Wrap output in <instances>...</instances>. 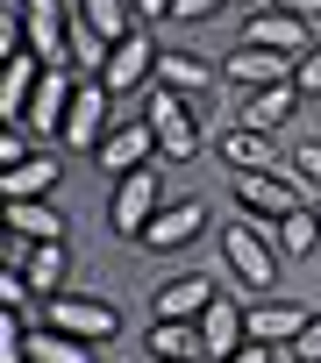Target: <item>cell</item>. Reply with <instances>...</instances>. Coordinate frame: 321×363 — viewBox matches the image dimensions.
Here are the masks:
<instances>
[{
  "label": "cell",
  "mask_w": 321,
  "mask_h": 363,
  "mask_svg": "<svg viewBox=\"0 0 321 363\" xmlns=\"http://www.w3.org/2000/svg\"><path fill=\"white\" fill-rule=\"evenodd\" d=\"M172 200H165V178H157L150 164L143 171H129V178H114V193H107V228L121 235V242H136L157 214H165Z\"/></svg>",
  "instance_id": "obj_3"
},
{
  "label": "cell",
  "mask_w": 321,
  "mask_h": 363,
  "mask_svg": "<svg viewBox=\"0 0 321 363\" xmlns=\"http://www.w3.org/2000/svg\"><path fill=\"white\" fill-rule=\"evenodd\" d=\"M43 72H50V65H43L36 50H15V57H8V72H0V121H8V128L29 121V100H36Z\"/></svg>",
  "instance_id": "obj_15"
},
{
  "label": "cell",
  "mask_w": 321,
  "mask_h": 363,
  "mask_svg": "<svg viewBox=\"0 0 321 363\" xmlns=\"http://www.w3.org/2000/svg\"><path fill=\"white\" fill-rule=\"evenodd\" d=\"M222 363H285V356H278V349H264V342H243V349H236V356H222Z\"/></svg>",
  "instance_id": "obj_32"
},
{
  "label": "cell",
  "mask_w": 321,
  "mask_h": 363,
  "mask_svg": "<svg viewBox=\"0 0 321 363\" xmlns=\"http://www.w3.org/2000/svg\"><path fill=\"white\" fill-rule=\"evenodd\" d=\"M157 157V128L150 121H114V135L93 150V164L107 171V178H129V171H143Z\"/></svg>",
  "instance_id": "obj_12"
},
{
  "label": "cell",
  "mask_w": 321,
  "mask_h": 363,
  "mask_svg": "<svg viewBox=\"0 0 321 363\" xmlns=\"http://www.w3.org/2000/svg\"><path fill=\"white\" fill-rule=\"evenodd\" d=\"M22 157H36V135L15 121V128H0V164H22Z\"/></svg>",
  "instance_id": "obj_28"
},
{
  "label": "cell",
  "mask_w": 321,
  "mask_h": 363,
  "mask_svg": "<svg viewBox=\"0 0 321 363\" xmlns=\"http://www.w3.org/2000/svg\"><path fill=\"white\" fill-rule=\"evenodd\" d=\"M314 221H321V207H314Z\"/></svg>",
  "instance_id": "obj_37"
},
{
  "label": "cell",
  "mask_w": 321,
  "mask_h": 363,
  "mask_svg": "<svg viewBox=\"0 0 321 363\" xmlns=\"http://www.w3.org/2000/svg\"><path fill=\"white\" fill-rule=\"evenodd\" d=\"M229 8H243V15H264V8H271V0H229Z\"/></svg>",
  "instance_id": "obj_34"
},
{
  "label": "cell",
  "mask_w": 321,
  "mask_h": 363,
  "mask_svg": "<svg viewBox=\"0 0 321 363\" xmlns=\"http://www.w3.org/2000/svg\"><path fill=\"white\" fill-rule=\"evenodd\" d=\"M36 313H43V328L79 335V342H114V335H121V313H114V299H100V292H58V299H43Z\"/></svg>",
  "instance_id": "obj_5"
},
{
  "label": "cell",
  "mask_w": 321,
  "mask_h": 363,
  "mask_svg": "<svg viewBox=\"0 0 321 363\" xmlns=\"http://www.w3.org/2000/svg\"><path fill=\"white\" fill-rule=\"evenodd\" d=\"M100 86H107L114 100H129V93H150V86H157V43H150V29H136L129 43H114V57H107Z\"/></svg>",
  "instance_id": "obj_9"
},
{
  "label": "cell",
  "mask_w": 321,
  "mask_h": 363,
  "mask_svg": "<svg viewBox=\"0 0 321 363\" xmlns=\"http://www.w3.org/2000/svg\"><path fill=\"white\" fill-rule=\"evenodd\" d=\"M193 235H207V207H200V200H172L165 214H157V221L136 235V250H150V257H172V250H186Z\"/></svg>",
  "instance_id": "obj_11"
},
{
  "label": "cell",
  "mask_w": 321,
  "mask_h": 363,
  "mask_svg": "<svg viewBox=\"0 0 321 363\" xmlns=\"http://www.w3.org/2000/svg\"><path fill=\"white\" fill-rule=\"evenodd\" d=\"M129 8H136L143 29H150V22H172V0H129Z\"/></svg>",
  "instance_id": "obj_33"
},
{
  "label": "cell",
  "mask_w": 321,
  "mask_h": 363,
  "mask_svg": "<svg viewBox=\"0 0 321 363\" xmlns=\"http://www.w3.org/2000/svg\"><path fill=\"white\" fill-rule=\"evenodd\" d=\"M214 150H222V164H229V171H271V135H264V128L229 121V128L214 135Z\"/></svg>",
  "instance_id": "obj_21"
},
{
  "label": "cell",
  "mask_w": 321,
  "mask_h": 363,
  "mask_svg": "<svg viewBox=\"0 0 321 363\" xmlns=\"http://www.w3.org/2000/svg\"><path fill=\"white\" fill-rule=\"evenodd\" d=\"M293 178H300V186H314L321 193V143H293V164H285Z\"/></svg>",
  "instance_id": "obj_27"
},
{
  "label": "cell",
  "mask_w": 321,
  "mask_h": 363,
  "mask_svg": "<svg viewBox=\"0 0 321 363\" xmlns=\"http://www.w3.org/2000/svg\"><path fill=\"white\" fill-rule=\"evenodd\" d=\"M293 86H300V100H321V43L300 57V72H293Z\"/></svg>",
  "instance_id": "obj_30"
},
{
  "label": "cell",
  "mask_w": 321,
  "mask_h": 363,
  "mask_svg": "<svg viewBox=\"0 0 321 363\" xmlns=\"http://www.w3.org/2000/svg\"><path fill=\"white\" fill-rule=\"evenodd\" d=\"M114 107H121V100H114L100 79H79V93H72V114H65V135H58V143L93 157V150L114 135Z\"/></svg>",
  "instance_id": "obj_6"
},
{
  "label": "cell",
  "mask_w": 321,
  "mask_h": 363,
  "mask_svg": "<svg viewBox=\"0 0 321 363\" xmlns=\"http://www.w3.org/2000/svg\"><path fill=\"white\" fill-rule=\"evenodd\" d=\"M143 121L157 128V157H172V164H186V157L207 150V135H200V100H186V93H172V86H150V93H143Z\"/></svg>",
  "instance_id": "obj_2"
},
{
  "label": "cell",
  "mask_w": 321,
  "mask_h": 363,
  "mask_svg": "<svg viewBox=\"0 0 321 363\" xmlns=\"http://www.w3.org/2000/svg\"><path fill=\"white\" fill-rule=\"evenodd\" d=\"M22 271H29L36 299H58V292H65V278H72V242H36V257H29Z\"/></svg>",
  "instance_id": "obj_24"
},
{
  "label": "cell",
  "mask_w": 321,
  "mask_h": 363,
  "mask_svg": "<svg viewBox=\"0 0 321 363\" xmlns=\"http://www.w3.org/2000/svg\"><path fill=\"white\" fill-rule=\"evenodd\" d=\"M214 79H222V65H214V57H193V50H157V86H172V93L200 100Z\"/></svg>",
  "instance_id": "obj_18"
},
{
  "label": "cell",
  "mask_w": 321,
  "mask_h": 363,
  "mask_svg": "<svg viewBox=\"0 0 321 363\" xmlns=\"http://www.w3.org/2000/svg\"><path fill=\"white\" fill-rule=\"evenodd\" d=\"M271 242H278V257H314V250H321V221H314V207L271 221Z\"/></svg>",
  "instance_id": "obj_26"
},
{
  "label": "cell",
  "mask_w": 321,
  "mask_h": 363,
  "mask_svg": "<svg viewBox=\"0 0 321 363\" xmlns=\"http://www.w3.org/2000/svg\"><path fill=\"white\" fill-rule=\"evenodd\" d=\"M214 242H222V264H229V278H236L243 292H257V299H264V292L278 285V264H285V257H278V242H271V221L257 228L250 214H236Z\"/></svg>",
  "instance_id": "obj_1"
},
{
  "label": "cell",
  "mask_w": 321,
  "mask_h": 363,
  "mask_svg": "<svg viewBox=\"0 0 321 363\" xmlns=\"http://www.w3.org/2000/svg\"><path fill=\"white\" fill-rule=\"evenodd\" d=\"M285 363H300V356H285Z\"/></svg>",
  "instance_id": "obj_36"
},
{
  "label": "cell",
  "mask_w": 321,
  "mask_h": 363,
  "mask_svg": "<svg viewBox=\"0 0 321 363\" xmlns=\"http://www.w3.org/2000/svg\"><path fill=\"white\" fill-rule=\"evenodd\" d=\"M243 43L278 50V57H307L321 36H314V22H307V15H293V8H264V15H243Z\"/></svg>",
  "instance_id": "obj_8"
},
{
  "label": "cell",
  "mask_w": 321,
  "mask_h": 363,
  "mask_svg": "<svg viewBox=\"0 0 321 363\" xmlns=\"http://www.w3.org/2000/svg\"><path fill=\"white\" fill-rule=\"evenodd\" d=\"M93 349L100 342H79V335H58V328H29V356L36 363H100Z\"/></svg>",
  "instance_id": "obj_25"
},
{
  "label": "cell",
  "mask_w": 321,
  "mask_h": 363,
  "mask_svg": "<svg viewBox=\"0 0 321 363\" xmlns=\"http://www.w3.org/2000/svg\"><path fill=\"white\" fill-rule=\"evenodd\" d=\"M22 22H29V50L65 72L72 65V0H22Z\"/></svg>",
  "instance_id": "obj_7"
},
{
  "label": "cell",
  "mask_w": 321,
  "mask_h": 363,
  "mask_svg": "<svg viewBox=\"0 0 321 363\" xmlns=\"http://www.w3.org/2000/svg\"><path fill=\"white\" fill-rule=\"evenodd\" d=\"M229 193H236V207L250 214V221H285V214H300L307 200V186L293 171H229Z\"/></svg>",
  "instance_id": "obj_4"
},
{
  "label": "cell",
  "mask_w": 321,
  "mask_h": 363,
  "mask_svg": "<svg viewBox=\"0 0 321 363\" xmlns=\"http://www.w3.org/2000/svg\"><path fill=\"white\" fill-rule=\"evenodd\" d=\"M72 93H79V72L65 65V72H43V86H36V100H29V135H65V114H72Z\"/></svg>",
  "instance_id": "obj_13"
},
{
  "label": "cell",
  "mask_w": 321,
  "mask_h": 363,
  "mask_svg": "<svg viewBox=\"0 0 321 363\" xmlns=\"http://www.w3.org/2000/svg\"><path fill=\"white\" fill-rule=\"evenodd\" d=\"M214 278L207 271H186V278H165V285H157V320H200L207 306H214Z\"/></svg>",
  "instance_id": "obj_17"
},
{
  "label": "cell",
  "mask_w": 321,
  "mask_h": 363,
  "mask_svg": "<svg viewBox=\"0 0 321 363\" xmlns=\"http://www.w3.org/2000/svg\"><path fill=\"white\" fill-rule=\"evenodd\" d=\"M293 15H307V22H314V15H321V0H293Z\"/></svg>",
  "instance_id": "obj_35"
},
{
  "label": "cell",
  "mask_w": 321,
  "mask_h": 363,
  "mask_svg": "<svg viewBox=\"0 0 321 363\" xmlns=\"http://www.w3.org/2000/svg\"><path fill=\"white\" fill-rule=\"evenodd\" d=\"M143 356H150V363H207L200 320H150V335H143Z\"/></svg>",
  "instance_id": "obj_16"
},
{
  "label": "cell",
  "mask_w": 321,
  "mask_h": 363,
  "mask_svg": "<svg viewBox=\"0 0 321 363\" xmlns=\"http://www.w3.org/2000/svg\"><path fill=\"white\" fill-rule=\"evenodd\" d=\"M8 235H29V242H65V214L50 200H8Z\"/></svg>",
  "instance_id": "obj_22"
},
{
  "label": "cell",
  "mask_w": 321,
  "mask_h": 363,
  "mask_svg": "<svg viewBox=\"0 0 321 363\" xmlns=\"http://www.w3.org/2000/svg\"><path fill=\"white\" fill-rule=\"evenodd\" d=\"M300 328H307V313H300V306L250 299V342H264V349H293V342H300Z\"/></svg>",
  "instance_id": "obj_19"
},
{
  "label": "cell",
  "mask_w": 321,
  "mask_h": 363,
  "mask_svg": "<svg viewBox=\"0 0 321 363\" xmlns=\"http://www.w3.org/2000/svg\"><path fill=\"white\" fill-rule=\"evenodd\" d=\"M72 15L86 22V29H100L107 43H129L143 22H136V8H129V0H72Z\"/></svg>",
  "instance_id": "obj_23"
},
{
  "label": "cell",
  "mask_w": 321,
  "mask_h": 363,
  "mask_svg": "<svg viewBox=\"0 0 321 363\" xmlns=\"http://www.w3.org/2000/svg\"><path fill=\"white\" fill-rule=\"evenodd\" d=\"M236 121L243 128H293L300 121V86L285 79V86H264V93H236Z\"/></svg>",
  "instance_id": "obj_14"
},
{
  "label": "cell",
  "mask_w": 321,
  "mask_h": 363,
  "mask_svg": "<svg viewBox=\"0 0 321 363\" xmlns=\"http://www.w3.org/2000/svg\"><path fill=\"white\" fill-rule=\"evenodd\" d=\"M229 15V0H172V22H214Z\"/></svg>",
  "instance_id": "obj_31"
},
{
  "label": "cell",
  "mask_w": 321,
  "mask_h": 363,
  "mask_svg": "<svg viewBox=\"0 0 321 363\" xmlns=\"http://www.w3.org/2000/svg\"><path fill=\"white\" fill-rule=\"evenodd\" d=\"M278 356H300V363H321V313H307L300 342H293V349H278Z\"/></svg>",
  "instance_id": "obj_29"
},
{
  "label": "cell",
  "mask_w": 321,
  "mask_h": 363,
  "mask_svg": "<svg viewBox=\"0 0 321 363\" xmlns=\"http://www.w3.org/2000/svg\"><path fill=\"white\" fill-rule=\"evenodd\" d=\"M300 72V57H278V50H257V43H236L229 57H222V79L236 86V93H264V86H285Z\"/></svg>",
  "instance_id": "obj_10"
},
{
  "label": "cell",
  "mask_w": 321,
  "mask_h": 363,
  "mask_svg": "<svg viewBox=\"0 0 321 363\" xmlns=\"http://www.w3.org/2000/svg\"><path fill=\"white\" fill-rule=\"evenodd\" d=\"M0 193H8V200H50V193H58V157H50V150H36V157L8 164Z\"/></svg>",
  "instance_id": "obj_20"
}]
</instances>
